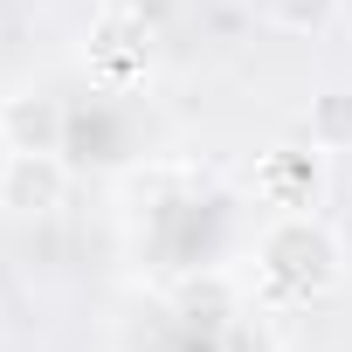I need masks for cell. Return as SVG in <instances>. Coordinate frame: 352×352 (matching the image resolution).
<instances>
[{"instance_id":"cell-4","label":"cell","mask_w":352,"mask_h":352,"mask_svg":"<svg viewBox=\"0 0 352 352\" xmlns=\"http://www.w3.org/2000/svg\"><path fill=\"white\" fill-rule=\"evenodd\" d=\"M318 187H324V152H318V145H311V152H270V159L256 166V194H263L276 214L318 208Z\"/></svg>"},{"instance_id":"cell-3","label":"cell","mask_w":352,"mask_h":352,"mask_svg":"<svg viewBox=\"0 0 352 352\" xmlns=\"http://www.w3.org/2000/svg\"><path fill=\"white\" fill-rule=\"evenodd\" d=\"M69 201V159L63 152H14L8 173H0V208L21 214V221H42Z\"/></svg>"},{"instance_id":"cell-8","label":"cell","mask_w":352,"mask_h":352,"mask_svg":"<svg viewBox=\"0 0 352 352\" xmlns=\"http://www.w3.org/2000/svg\"><path fill=\"white\" fill-rule=\"evenodd\" d=\"M221 352H283V338H276L263 318L235 311V318H228V331H221Z\"/></svg>"},{"instance_id":"cell-6","label":"cell","mask_w":352,"mask_h":352,"mask_svg":"<svg viewBox=\"0 0 352 352\" xmlns=\"http://www.w3.org/2000/svg\"><path fill=\"white\" fill-rule=\"evenodd\" d=\"M311 145L318 152H352V83H331L311 97V118H304Z\"/></svg>"},{"instance_id":"cell-5","label":"cell","mask_w":352,"mask_h":352,"mask_svg":"<svg viewBox=\"0 0 352 352\" xmlns=\"http://www.w3.org/2000/svg\"><path fill=\"white\" fill-rule=\"evenodd\" d=\"M0 118H8L14 152H63V138H69V111H63V97H49V90L8 97V104H0Z\"/></svg>"},{"instance_id":"cell-9","label":"cell","mask_w":352,"mask_h":352,"mask_svg":"<svg viewBox=\"0 0 352 352\" xmlns=\"http://www.w3.org/2000/svg\"><path fill=\"white\" fill-rule=\"evenodd\" d=\"M8 159H14V138H8V118H0V173H8Z\"/></svg>"},{"instance_id":"cell-2","label":"cell","mask_w":352,"mask_h":352,"mask_svg":"<svg viewBox=\"0 0 352 352\" xmlns=\"http://www.w3.org/2000/svg\"><path fill=\"white\" fill-rule=\"evenodd\" d=\"M83 69H90L104 90L145 83V69H152V28H145L131 8H104L97 28H90V42H83Z\"/></svg>"},{"instance_id":"cell-1","label":"cell","mask_w":352,"mask_h":352,"mask_svg":"<svg viewBox=\"0 0 352 352\" xmlns=\"http://www.w3.org/2000/svg\"><path fill=\"white\" fill-rule=\"evenodd\" d=\"M256 276L270 304H318L345 283V242L318 208L270 214L256 235Z\"/></svg>"},{"instance_id":"cell-7","label":"cell","mask_w":352,"mask_h":352,"mask_svg":"<svg viewBox=\"0 0 352 352\" xmlns=\"http://www.w3.org/2000/svg\"><path fill=\"white\" fill-rule=\"evenodd\" d=\"M263 21L276 28V35H324L331 21H338V0H263Z\"/></svg>"}]
</instances>
